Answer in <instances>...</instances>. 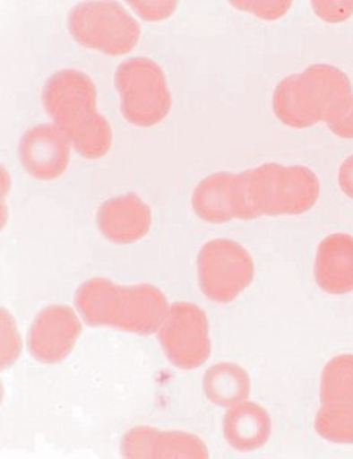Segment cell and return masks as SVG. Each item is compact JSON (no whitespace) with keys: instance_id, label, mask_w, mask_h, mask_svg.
<instances>
[{"instance_id":"20","label":"cell","mask_w":353,"mask_h":459,"mask_svg":"<svg viewBox=\"0 0 353 459\" xmlns=\"http://www.w3.org/2000/svg\"><path fill=\"white\" fill-rule=\"evenodd\" d=\"M144 21L159 22L172 16L176 11L177 2H127Z\"/></svg>"},{"instance_id":"15","label":"cell","mask_w":353,"mask_h":459,"mask_svg":"<svg viewBox=\"0 0 353 459\" xmlns=\"http://www.w3.org/2000/svg\"><path fill=\"white\" fill-rule=\"evenodd\" d=\"M315 282L323 291L341 296L353 291V236L333 233L320 242Z\"/></svg>"},{"instance_id":"12","label":"cell","mask_w":353,"mask_h":459,"mask_svg":"<svg viewBox=\"0 0 353 459\" xmlns=\"http://www.w3.org/2000/svg\"><path fill=\"white\" fill-rule=\"evenodd\" d=\"M71 142L56 125L31 127L22 135L19 160L32 178L54 181L66 172L71 162Z\"/></svg>"},{"instance_id":"14","label":"cell","mask_w":353,"mask_h":459,"mask_svg":"<svg viewBox=\"0 0 353 459\" xmlns=\"http://www.w3.org/2000/svg\"><path fill=\"white\" fill-rule=\"evenodd\" d=\"M97 225L114 244H135L151 231V210L140 196L123 195L99 205Z\"/></svg>"},{"instance_id":"6","label":"cell","mask_w":353,"mask_h":459,"mask_svg":"<svg viewBox=\"0 0 353 459\" xmlns=\"http://www.w3.org/2000/svg\"><path fill=\"white\" fill-rule=\"evenodd\" d=\"M71 36L82 47L125 56L140 42V23L118 2H82L69 11Z\"/></svg>"},{"instance_id":"3","label":"cell","mask_w":353,"mask_h":459,"mask_svg":"<svg viewBox=\"0 0 353 459\" xmlns=\"http://www.w3.org/2000/svg\"><path fill=\"white\" fill-rule=\"evenodd\" d=\"M350 80L332 65H312L277 84L272 110L288 127L306 129L324 121L328 125L349 105Z\"/></svg>"},{"instance_id":"2","label":"cell","mask_w":353,"mask_h":459,"mask_svg":"<svg viewBox=\"0 0 353 459\" xmlns=\"http://www.w3.org/2000/svg\"><path fill=\"white\" fill-rule=\"evenodd\" d=\"M75 307L89 326H109L133 334H156L170 309L164 292L151 283L121 287L94 277L75 292Z\"/></svg>"},{"instance_id":"8","label":"cell","mask_w":353,"mask_h":459,"mask_svg":"<svg viewBox=\"0 0 353 459\" xmlns=\"http://www.w3.org/2000/svg\"><path fill=\"white\" fill-rule=\"evenodd\" d=\"M322 407L315 430L331 443L353 444V355H338L324 366L320 385Z\"/></svg>"},{"instance_id":"1","label":"cell","mask_w":353,"mask_h":459,"mask_svg":"<svg viewBox=\"0 0 353 459\" xmlns=\"http://www.w3.org/2000/svg\"><path fill=\"white\" fill-rule=\"evenodd\" d=\"M42 101L54 125L82 157L99 160L109 153L114 134L97 109V88L88 74L78 69L54 74L43 86Z\"/></svg>"},{"instance_id":"9","label":"cell","mask_w":353,"mask_h":459,"mask_svg":"<svg viewBox=\"0 0 353 459\" xmlns=\"http://www.w3.org/2000/svg\"><path fill=\"white\" fill-rule=\"evenodd\" d=\"M159 343L168 361L179 369L202 366L211 352L207 316L194 303H173L159 328Z\"/></svg>"},{"instance_id":"5","label":"cell","mask_w":353,"mask_h":459,"mask_svg":"<svg viewBox=\"0 0 353 459\" xmlns=\"http://www.w3.org/2000/svg\"><path fill=\"white\" fill-rule=\"evenodd\" d=\"M115 88L120 94L121 112L130 125H159L172 110L166 73L151 58L133 57L121 63L115 71Z\"/></svg>"},{"instance_id":"10","label":"cell","mask_w":353,"mask_h":459,"mask_svg":"<svg viewBox=\"0 0 353 459\" xmlns=\"http://www.w3.org/2000/svg\"><path fill=\"white\" fill-rule=\"evenodd\" d=\"M192 205L194 213L210 224L253 220L242 173L220 172L205 178L193 192Z\"/></svg>"},{"instance_id":"18","label":"cell","mask_w":353,"mask_h":459,"mask_svg":"<svg viewBox=\"0 0 353 459\" xmlns=\"http://www.w3.org/2000/svg\"><path fill=\"white\" fill-rule=\"evenodd\" d=\"M231 5L242 11H248L263 21H277L285 16L292 4L291 2H231Z\"/></svg>"},{"instance_id":"21","label":"cell","mask_w":353,"mask_h":459,"mask_svg":"<svg viewBox=\"0 0 353 459\" xmlns=\"http://www.w3.org/2000/svg\"><path fill=\"white\" fill-rule=\"evenodd\" d=\"M328 127L331 131L335 134L337 136H341V138H349V140H352L353 138V95L350 101H349V105L344 108L340 114L333 118V120L329 121Z\"/></svg>"},{"instance_id":"13","label":"cell","mask_w":353,"mask_h":459,"mask_svg":"<svg viewBox=\"0 0 353 459\" xmlns=\"http://www.w3.org/2000/svg\"><path fill=\"white\" fill-rule=\"evenodd\" d=\"M121 454L133 459H205L207 444L188 432H161L141 426L125 433Z\"/></svg>"},{"instance_id":"4","label":"cell","mask_w":353,"mask_h":459,"mask_svg":"<svg viewBox=\"0 0 353 459\" xmlns=\"http://www.w3.org/2000/svg\"><path fill=\"white\" fill-rule=\"evenodd\" d=\"M242 175L253 220L260 216L306 213L320 196L318 177L305 166L268 162Z\"/></svg>"},{"instance_id":"7","label":"cell","mask_w":353,"mask_h":459,"mask_svg":"<svg viewBox=\"0 0 353 459\" xmlns=\"http://www.w3.org/2000/svg\"><path fill=\"white\" fill-rule=\"evenodd\" d=\"M250 251L231 239H213L199 251L198 277L203 296L216 303H231L254 279Z\"/></svg>"},{"instance_id":"22","label":"cell","mask_w":353,"mask_h":459,"mask_svg":"<svg viewBox=\"0 0 353 459\" xmlns=\"http://www.w3.org/2000/svg\"><path fill=\"white\" fill-rule=\"evenodd\" d=\"M338 184L343 194L353 199V155L346 158L338 170Z\"/></svg>"},{"instance_id":"11","label":"cell","mask_w":353,"mask_h":459,"mask_svg":"<svg viewBox=\"0 0 353 459\" xmlns=\"http://www.w3.org/2000/svg\"><path fill=\"white\" fill-rule=\"evenodd\" d=\"M82 334V322L68 305H51L37 314L30 334L28 350L37 361L56 365L65 360Z\"/></svg>"},{"instance_id":"16","label":"cell","mask_w":353,"mask_h":459,"mask_svg":"<svg viewBox=\"0 0 353 459\" xmlns=\"http://www.w3.org/2000/svg\"><path fill=\"white\" fill-rule=\"evenodd\" d=\"M270 413L255 403L244 402L228 407L224 418V435L227 443L237 452L248 454L259 450L270 439Z\"/></svg>"},{"instance_id":"17","label":"cell","mask_w":353,"mask_h":459,"mask_svg":"<svg viewBox=\"0 0 353 459\" xmlns=\"http://www.w3.org/2000/svg\"><path fill=\"white\" fill-rule=\"evenodd\" d=\"M205 397L214 406L233 407L248 402L251 394L250 374L236 363H218L211 366L202 381Z\"/></svg>"},{"instance_id":"19","label":"cell","mask_w":353,"mask_h":459,"mask_svg":"<svg viewBox=\"0 0 353 459\" xmlns=\"http://www.w3.org/2000/svg\"><path fill=\"white\" fill-rule=\"evenodd\" d=\"M314 13L328 23H341L353 14V2H312Z\"/></svg>"}]
</instances>
